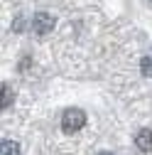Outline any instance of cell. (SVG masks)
<instances>
[{
    "mask_svg": "<svg viewBox=\"0 0 152 155\" xmlns=\"http://www.w3.org/2000/svg\"><path fill=\"white\" fill-rule=\"evenodd\" d=\"M32 30H34V35H40V37L49 35L54 30V17L49 12H37L34 15V22H32Z\"/></svg>",
    "mask_w": 152,
    "mask_h": 155,
    "instance_id": "cell-2",
    "label": "cell"
},
{
    "mask_svg": "<svg viewBox=\"0 0 152 155\" xmlns=\"http://www.w3.org/2000/svg\"><path fill=\"white\" fill-rule=\"evenodd\" d=\"M98 155H113V153H98Z\"/></svg>",
    "mask_w": 152,
    "mask_h": 155,
    "instance_id": "cell-8",
    "label": "cell"
},
{
    "mask_svg": "<svg viewBox=\"0 0 152 155\" xmlns=\"http://www.w3.org/2000/svg\"><path fill=\"white\" fill-rule=\"evenodd\" d=\"M140 69H142V76H152V57H145L140 62Z\"/></svg>",
    "mask_w": 152,
    "mask_h": 155,
    "instance_id": "cell-6",
    "label": "cell"
},
{
    "mask_svg": "<svg viewBox=\"0 0 152 155\" xmlns=\"http://www.w3.org/2000/svg\"><path fill=\"white\" fill-rule=\"evenodd\" d=\"M86 126V113L81 108H66L64 116H62V130L64 133H79L81 128Z\"/></svg>",
    "mask_w": 152,
    "mask_h": 155,
    "instance_id": "cell-1",
    "label": "cell"
},
{
    "mask_svg": "<svg viewBox=\"0 0 152 155\" xmlns=\"http://www.w3.org/2000/svg\"><path fill=\"white\" fill-rule=\"evenodd\" d=\"M12 99H15V94H12V89H10V84H3V89H0V108H8V106H12Z\"/></svg>",
    "mask_w": 152,
    "mask_h": 155,
    "instance_id": "cell-4",
    "label": "cell"
},
{
    "mask_svg": "<svg viewBox=\"0 0 152 155\" xmlns=\"http://www.w3.org/2000/svg\"><path fill=\"white\" fill-rule=\"evenodd\" d=\"M12 30H15V32H22V30H25V20H22V17H15V25H12Z\"/></svg>",
    "mask_w": 152,
    "mask_h": 155,
    "instance_id": "cell-7",
    "label": "cell"
},
{
    "mask_svg": "<svg viewBox=\"0 0 152 155\" xmlns=\"http://www.w3.org/2000/svg\"><path fill=\"white\" fill-rule=\"evenodd\" d=\"M135 145H138L142 153H150V150H152V130H150V128H142V130L135 135Z\"/></svg>",
    "mask_w": 152,
    "mask_h": 155,
    "instance_id": "cell-3",
    "label": "cell"
},
{
    "mask_svg": "<svg viewBox=\"0 0 152 155\" xmlns=\"http://www.w3.org/2000/svg\"><path fill=\"white\" fill-rule=\"evenodd\" d=\"M0 155H20V145H17L15 140H3Z\"/></svg>",
    "mask_w": 152,
    "mask_h": 155,
    "instance_id": "cell-5",
    "label": "cell"
}]
</instances>
